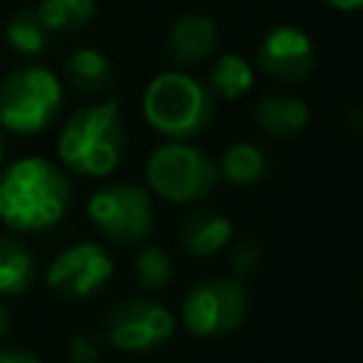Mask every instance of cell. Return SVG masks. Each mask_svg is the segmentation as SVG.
<instances>
[{
	"mask_svg": "<svg viewBox=\"0 0 363 363\" xmlns=\"http://www.w3.org/2000/svg\"><path fill=\"white\" fill-rule=\"evenodd\" d=\"M65 74L82 94H99L111 85V62L96 48H77L65 62Z\"/></svg>",
	"mask_w": 363,
	"mask_h": 363,
	"instance_id": "cell-17",
	"label": "cell"
},
{
	"mask_svg": "<svg viewBox=\"0 0 363 363\" xmlns=\"http://www.w3.org/2000/svg\"><path fill=\"white\" fill-rule=\"evenodd\" d=\"M267 167H269V159H267L264 147H258L252 142H235L224 150L218 173L233 184H252L267 176Z\"/></svg>",
	"mask_w": 363,
	"mask_h": 363,
	"instance_id": "cell-15",
	"label": "cell"
},
{
	"mask_svg": "<svg viewBox=\"0 0 363 363\" xmlns=\"http://www.w3.org/2000/svg\"><path fill=\"white\" fill-rule=\"evenodd\" d=\"M68 357L71 363H99V343L88 335H77L68 343Z\"/></svg>",
	"mask_w": 363,
	"mask_h": 363,
	"instance_id": "cell-22",
	"label": "cell"
},
{
	"mask_svg": "<svg viewBox=\"0 0 363 363\" xmlns=\"http://www.w3.org/2000/svg\"><path fill=\"white\" fill-rule=\"evenodd\" d=\"M0 162H3V139H0Z\"/></svg>",
	"mask_w": 363,
	"mask_h": 363,
	"instance_id": "cell-26",
	"label": "cell"
},
{
	"mask_svg": "<svg viewBox=\"0 0 363 363\" xmlns=\"http://www.w3.org/2000/svg\"><path fill=\"white\" fill-rule=\"evenodd\" d=\"M176 329L173 312L150 298L119 301L105 318V337L122 352H147L164 343Z\"/></svg>",
	"mask_w": 363,
	"mask_h": 363,
	"instance_id": "cell-8",
	"label": "cell"
},
{
	"mask_svg": "<svg viewBox=\"0 0 363 363\" xmlns=\"http://www.w3.org/2000/svg\"><path fill=\"white\" fill-rule=\"evenodd\" d=\"M128 133L116 102L79 108L60 130V159L82 176H108L125 156Z\"/></svg>",
	"mask_w": 363,
	"mask_h": 363,
	"instance_id": "cell-2",
	"label": "cell"
},
{
	"mask_svg": "<svg viewBox=\"0 0 363 363\" xmlns=\"http://www.w3.org/2000/svg\"><path fill=\"white\" fill-rule=\"evenodd\" d=\"M306 122H309V111L298 96L272 94L255 105V125L272 139H292L306 128Z\"/></svg>",
	"mask_w": 363,
	"mask_h": 363,
	"instance_id": "cell-13",
	"label": "cell"
},
{
	"mask_svg": "<svg viewBox=\"0 0 363 363\" xmlns=\"http://www.w3.org/2000/svg\"><path fill=\"white\" fill-rule=\"evenodd\" d=\"M94 11H96L94 0H40V6H37V17L43 20V26L48 31H60V34L85 28L91 23Z\"/></svg>",
	"mask_w": 363,
	"mask_h": 363,
	"instance_id": "cell-18",
	"label": "cell"
},
{
	"mask_svg": "<svg viewBox=\"0 0 363 363\" xmlns=\"http://www.w3.org/2000/svg\"><path fill=\"white\" fill-rule=\"evenodd\" d=\"M6 43L11 51H17L23 57H37L48 45V28L37 17V11L23 9L6 23Z\"/></svg>",
	"mask_w": 363,
	"mask_h": 363,
	"instance_id": "cell-19",
	"label": "cell"
},
{
	"mask_svg": "<svg viewBox=\"0 0 363 363\" xmlns=\"http://www.w3.org/2000/svg\"><path fill=\"white\" fill-rule=\"evenodd\" d=\"M145 173L150 190L176 204L201 201L207 193H213L221 176L218 164L204 150L184 142H167L156 147L147 159Z\"/></svg>",
	"mask_w": 363,
	"mask_h": 363,
	"instance_id": "cell-5",
	"label": "cell"
},
{
	"mask_svg": "<svg viewBox=\"0 0 363 363\" xmlns=\"http://www.w3.org/2000/svg\"><path fill=\"white\" fill-rule=\"evenodd\" d=\"M207 88L221 99H238L252 88V65L241 54H221L210 65Z\"/></svg>",
	"mask_w": 363,
	"mask_h": 363,
	"instance_id": "cell-16",
	"label": "cell"
},
{
	"mask_svg": "<svg viewBox=\"0 0 363 363\" xmlns=\"http://www.w3.org/2000/svg\"><path fill=\"white\" fill-rule=\"evenodd\" d=\"M111 275H113V261L105 252V247L94 241H82V244H71L51 261L45 281L57 295L79 301L99 292Z\"/></svg>",
	"mask_w": 363,
	"mask_h": 363,
	"instance_id": "cell-9",
	"label": "cell"
},
{
	"mask_svg": "<svg viewBox=\"0 0 363 363\" xmlns=\"http://www.w3.org/2000/svg\"><path fill=\"white\" fill-rule=\"evenodd\" d=\"M250 295L238 278H204L184 295L182 320L190 335L221 337L244 323Z\"/></svg>",
	"mask_w": 363,
	"mask_h": 363,
	"instance_id": "cell-6",
	"label": "cell"
},
{
	"mask_svg": "<svg viewBox=\"0 0 363 363\" xmlns=\"http://www.w3.org/2000/svg\"><path fill=\"white\" fill-rule=\"evenodd\" d=\"M329 6L340 9V11H354V9H363V0H326Z\"/></svg>",
	"mask_w": 363,
	"mask_h": 363,
	"instance_id": "cell-24",
	"label": "cell"
},
{
	"mask_svg": "<svg viewBox=\"0 0 363 363\" xmlns=\"http://www.w3.org/2000/svg\"><path fill=\"white\" fill-rule=\"evenodd\" d=\"M258 261H261V250H258L255 238H244V241H238L233 247V269H235V275L252 272L258 267Z\"/></svg>",
	"mask_w": 363,
	"mask_h": 363,
	"instance_id": "cell-21",
	"label": "cell"
},
{
	"mask_svg": "<svg viewBox=\"0 0 363 363\" xmlns=\"http://www.w3.org/2000/svg\"><path fill=\"white\" fill-rule=\"evenodd\" d=\"M9 323H11V318H9V309L0 303V337H6V332H9Z\"/></svg>",
	"mask_w": 363,
	"mask_h": 363,
	"instance_id": "cell-25",
	"label": "cell"
},
{
	"mask_svg": "<svg viewBox=\"0 0 363 363\" xmlns=\"http://www.w3.org/2000/svg\"><path fill=\"white\" fill-rule=\"evenodd\" d=\"M71 204L65 173L40 156H26L0 176V218L17 233L57 224Z\"/></svg>",
	"mask_w": 363,
	"mask_h": 363,
	"instance_id": "cell-1",
	"label": "cell"
},
{
	"mask_svg": "<svg viewBox=\"0 0 363 363\" xmlns=\"http://www.w3.org/2000/svg\"><path fill=\"white\" fill-rule=\"evenodd\" d=\"M91 224L116 244H139L153 233L156 213L150 196L136 184H108L88 201Z\"/></svg>",
	"mask_w": 363,
	"mask_h": 363,
	"instance_id": "cell-7",
	"label": "cell"
},
{
	"mask_svg": "<svg viewBox=\"0 0 363 363\" xmlns=\"http://www.w3.org/2000/svg\"><path fill=\"white\" fill-rule=\"evenodd\" d=\"M145 119L170 139H190L207 130L216 102L204 82L184 71H164L150 79L142 96Z\"/></svg>",
	"mask_w": 363,
	"mask_h": 363,
	"instance_id": "cell-3",
	"label": "cell"
},
{
	"mask_svg": "<svg viewBox=\"0 0 363 363\" xmlns=\"http://www.w3.org/2000/svg\"><path fill=\"white\" fill-rule=\"evenodd\" d=\"M0 363H43V360L26 349H0Z\"/></svg>",
	"mask_w": 363,
	"mask_h": 363,
	"instance_id": "cell-23",
	"label": "cell"
},
{
	"mask_svg": "<svg viewBox=\"0 0 363 363\" xmlns=\"http://www.w3.org/2000/svg\"><path fill=\"white\" fill-rule=\"evenodd\" d=\"M218 43V28L204 14H182L167 34L170 62L179 68H193L204 62Z\"/></svg>",
	"mask_w": 363,
	"mask_h": 363,
	"instance_id": "cell-11",
	"label": "cell"
},
{
	"mask_svg": "<svg viewBox=\"0 0 363 363\" xmlns=\"http://www.w3.org/2000/svg\"><path fill=\"white\" fill-rule=\"evenodd\" d=\"M62 85L43 65H23L0 85V125L11 133H40L60 111Z\"/></svg>",
	"mask_w": 363,
	"mask_h": 363,
	"instance_id": "cell-4",
	"label": "cell"
},
{
	"mask_svg": "<svg viewBox=\"0 0 363 363\" xmlns=\"http://www.w3.org/2000/svg\"><path fill=\"white\" fill-rule=\"evenodd\" d=\"M133 275H136V284L142 289H147V292L150 289H162L173 278V261L162 247L147 244L133 258Z\"/></svg>",
	"mask_w": 363,
	"mask_h": 363,
	"instance_id": "cell-20",
	"label": "cell"
},
{
	"mask_svg": "<svg viewBox=\"0 0 363 363\" xmlns=\"http://www.w3.org/2000/svg\"><path fill=\"white\" fill-rule=\"evenodd\" d=\"M258 65L281 85L303 82L315 68V45L306 31L295 26H275L258 45Z\"/></svg>",
	"mask_w": 363,
	"mask_h": 363,
	"instance_id": "cell-10",
	"label": "cell"
},
{
	"mask_svg": "<svg viewBox=\"0 0 363 363\" xmlns=\"http://www.w3.org/2000/svg\"><path fill=\"white\" fill-rule=\"evenodd\" d=\"M34 278L31 250L9 235H0V295H20Z\"/></svg>",
	"mask_w": 363,
	"mask_h": 363,
	"instance_id": "cell-14",
	"label": "cell"
},
{
	"mask_svg": "<svg viewBox=\"0 0 363 363\" xmlns=\"http://www.w3.org/2000/svg\"><path fill=\"white\" fill-rule=\"evenodd\" d=\"M230 238H233L230 218L210 207L187 213L179 224V244L187 255H196V258L221 252L230 244Z\"/></svg>",
	"mask_w": 363,
	"mask_h": 363,
	"instance_id": "cell-12",
	"label": "cell"
}]
</instances>
